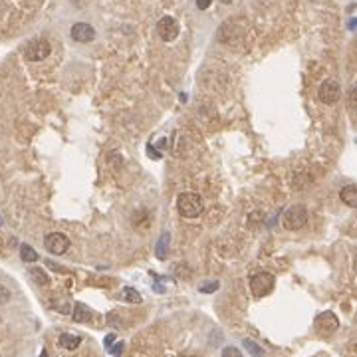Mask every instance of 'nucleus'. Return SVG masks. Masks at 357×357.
<instances>
[{
	"instance_id": "obj_1",
	"label": "nucleus",
	"mask_w": 357,
	"mask_h": 357,
	"mask_svg": "<svg viewBox=\"0 0 357 357\" xmlns=\"http://www.w3.org/2000/svg\"><path fill=\"white\" fill-rule=\"evenodd\" d=\"M177 210L185 218H197L204 210V203L197 193H181L177 197Z\"/></svg>"
},
{
	"instance_id": "obj_2",
	"label": "nucleus",
	"mask_w": 357,
	"mask_h": 357,
	"mask_svg": "<svg viewBox=\"0 0 357 357\" xmlns=\"http://www.w3.org/2000/svg\"><path fill=\"white\" fill-rule=\"evenodd\" d=\"M307 224V208L304 204H292L282 214V226L286 230H300Z\"/></svg>"
},
{
	"instance_id": "obj_3",
	"label": "nucleus",
	"mask_w": 357,
	"mask_h": 357,
	"mask_svg": "<svg viewBox=\"0 0 357 357\" xmlns=\"http://www.w3.org/2000/svg\"><path fill=\"white\" fill-rule=\"evenodd\" d=\"M274 284H276V278L270 272H256V274L250 276V290H252L254 298L268 296L274 290Z\"/></svg>"
},
{
	"instance_id": "obj_4",
	"label": "nucleus",
	"mask_w": 357,
	"mask_h": 357,
	"mask_svg": "<svg viewBox=\"0 0 357 357\" xmlns=\"http://www.w3.org/2000/svg\"><path fill=\"white\" fill-rule=\"evenodd\" d=\"M50 52H52L50 42L44 40V38H34V40H30L22 48V54H24V58L28 62H42V60H46L50 56Z\"/></svg>"
},
{
	"instance_id": "obj_5",
	"label": "nucleus",
	"mask_w": 357,
	"mask_h": 357,
	"mask_svg": "<svg viewBox=\"0 0 357 357\" xmlns=\"http://www.w3.org/2000/svg\"><path fill=\"white\" fill-rule=\"evenodd\" d=\"M44 248L54 256H62L70 250V238L62 232H50L44 236Z\"/></svg>"
},
{
	"instance_id": "obj_6",
	"label": "nucleus",
	"mask_w": 357,
	"mask_h": 357,
	"mask_svg": "<svg viewBox=\"0 0 357 357\" xmlns=\"http://www.w3.org/2000/svg\"><path fill=\"white\" fill-rule=\"evenodd\" d=\"M341 98V86L335 80H325L317 90V100L325 105H333Z\"/></svg>"
},
{
	"instance_id": "obj_7",
	"label": "nucleus",
	"mask_w": 357,
	"mask_h": 357,
	"mask_svg": "<svg viewBox=\"0 0 357 357\" xmlns=\"http://www.w3.org/2000/svg\"><path fill=\"white\" fill-rule=\"evenodd\" d=\"M181 28H179V22L173 18V16H163L159 22H157V34L161 36L163 42H173L177 40Z\"/></svg>"
},
{
	"instance_id": "obj_8",
	"label": "nucleus",
	"mask_w": 357,
	"mask_h": 357,
	"mask_svg": "<svg viewBox=\"0 0 357 357\" xmlns=\"http://www.w3.org/2000/svg\"><path fill=\"white\" fill-rule=\"evenodd\" d=\"M337 327H339V319L333 311H321L315 317V329L323 335H331L333 331H337Z\"/></svg>"
},
{
	"instance_id": "obj_9",
	"label": "nucleus",
	"mask_w": 357,
	"mask_h": 357,
	"mask_svg": "<svg viewBox=\"0 0 357 357\" xmlns=\"http://www.w3.org/2000/svg\"><path fill=\"white\" fill-rule=\"evenodd\" d=\"M70 36L74 42H80V44H88V42H94L96 40V30L92 24L88 22H76L70 30Z\"/></svg>"
},
{
	"instance_id": "obj_10",
	"label": "nucleus",
	"mask_w": 357,
	"mask_h": 357,
	"mask_svg": "<svg viewBox=\"0 0 357 357\" xmlns=\"http://www.w3.org/2000/svg\"><path fill=\"white\" fill-rule=\"evenodd\" d=\"M339 199H341V203L343 204L355 208L357 206V187L355 185H345V187L339 191Z\"/></svg>"
},
{
	"instance_id": "obj_11",
	"label": "nucleus",
	"mask_w": 357,
	"mask_h": 357,
	"mask_svg": "<svg viewBox=\"0 0 357 357\" xmlns=\"http://www.w3.org/2000/svg\"><path fill=\"white\" fill-rule=\"evenodd\" d=\"M80 343H82V337L76 335V333H68V331H66V333L60 335V345H62L64 349H68V351L80 347Z\"/></svg>"
},
{
	"instance_id": "obj_12",
	"label": "nucleus",
	"mask_w": 357,
	"mask_h": 357,
	"mask_svg": "<svg viewBox=\"0 0 357 357\" xmlns=\"http://www.w3.org/2000/svg\"><path fill=\"white\" fill-rule=\"evenodd\" d=\"M72 319L78 321V323H86V321L92 319V311L88 309V306H84V304H76V306H74V311H72Z\"/></svg>"
},
{
	"instance_id": "obj_13",
	"label": "nucleus",
	"mask_w": 357,
	"mask_h": 357,
	"mask_svg": "<svg viewBox=\"0 0 357 357\" xmlns=\"http://www.w3.org/2000/svg\"><path fill=\"white\" fill-rule=\"evenodd\" d=\"M30 276H32V280H34L38 286H48V284H50V278H48L46 270H44V268H40V266L30 268Z\"/></svg>"
},
{
	"instance_id": "obj_14",
	"label": "nucleus",
	"mask_w": 357,
	"mask_h": 357,
	"mask_svg": "<svg viewBox=\"0 0 357 357\" xmlns=\"http://www.w3.org/2000/svg\"><path fill=\"white\" fill-rule=\"evenodd\" d=\"M169 232H163L161 234V238H159V242H157V248H155V254L159 260H165L167 258V252H169Z\"/></svg>"
},
{
	"instance_id": "obj_15",
	"label": "nucleus",
	"mask_w": 357,
	"mask_h": 357,
	"mask_svg": "<svg viewBox=\"0 0 357 357\" xmlns=\"http://www.w3.org/2000/svg\"><path fill=\"white\" fill-rule=\"evenodd\" d=\"M121 300L129 302V304H141V302H143L141 294H139L137 290H133V288H123V290H121Z\"/></svg>"
},
{
	"instance_id": "obj_16",
	"label": "nucleus",
	"mask_w": 357,
	"mask_h": 357,
	"mask_svg": "<svg viewBox=\"0 0 357 357\" xmlns=\"http://www.w3.org/2000/svg\"><path fill=\"white\" fill-rule=\"evenodd\" d=\"M20 258H22L24 262H36V260H38V252H36L30 244H22V246H20Z\"/></svg>"
},
{
	"instance_id": "obj_17",
	"label": "nucleus",
	"mask_w": 357,
	"mask_h": 357,
	"mask_svg": "<svg viewBox=\"0 0 357 357\" xmlns=\"http://www.w3.org/2000/svg\"><path fill=\"white\" fill-rule=\"evenodd\" d=\"M242 345L246 347V351H248L250 355H254V357H262V355H264V349H262V347H260L256 341H252V339H244V341H242Z\"/></svg>"
},
{
	"instance_id": "obj_18",
	"label": "nucleus",
	"mask_w": 357,
	"mask_h": 357,
	"mask_svg": "<svg viewBox=\"0 0 357 357\" xmlns=\"http://www.w3.org/2000/svg\"><path fill=\"white\" fill-rule=\"evenodd\" d=\"M220 357H244V355L240 353V349H238V347H234V345H226V347L222 349Z\"/></svg>"
},
{
	"instance_id": "obj_19",
	"label": "nucleus",
	"mask_w": 357,
	"mask_h": 357,
	"mask_svg": "<svg viewBox=\"0 0 357 357\" xmlns=\"http://www.w3.org/2000/svg\"><path fill=\"white\" fill-rule=\"evenodd\" d=\"M220 288V284L218 282H206V284H203L199 290L203 292V294H212V292H216Z\"/></svg>"
},
{
	"instance_id": "obj_20",
	"label": "nucleus",
	"mask_w": 357,
	"mask_h": 357,
	"mask_svg": "<svg viewBox=\"0 0 357 357\" xmlns=\"http://www.w3.org/2000/svg\"><path fill=\"white\" fill-rule=\"evenodd\" d=\"M8 300H10V292H8V288L0 286V304H8Z\"/></svg>"
},
{
	"instance_id": "obj_21",
	"label": "nucleus",
	"mask_w": 357,
	"mask_h": 357,
	"mask_svg": "<svg viewBox=\"0 0 357 357\" xmlns=\"http://www.w3.org/2000/svg\"><path fill=\"white\" fill-rule=\"evenodd\" d=\"M349 111H355V88L349 90Z\"/></svg>"
},
{
	"instance_id": "obj_22",
	"label": "nucleus",
	"mask_w": 357,
	"mask_h": 357,
	"mask_svg": "<svg viewBox=\"0 0 357 357\" xmlns=\"http://www.w3.org/2000/svg\"><path fill=\"white\" fill-rule=\"evenodd\" d=\"M109 349H111V353H113V355L119 357L121 353H123V343L119 341V343H115V345H113V347H109Z\"/></svg>"
},
{
	"instance_id": "obj_23",
	"label": "nucleus",
	"mask_w": 357,
	"mask_h": 357,
	"mask_svg": "<svg viewBox=\"0 0 357 357\" xmlns=\"http://www.w3.org/2000/svg\"><path fill=\"white\" fill-rule=\"evenodd\" d=\"M195 4H197L199 10H206V8L212 4V0H195Z\"/></svg>"
},
{
	"instance_id": "obj_24",
	"label": "nucleus",
	"mask_w": 357,
	"mask_h": 357,
	"mask_svg": "<svg viewBox=\"0 0 357 357\" xmlns=\"http://www.w3.org/2000/svg\"><path fill=\"white\" fill-rule=\"evenodd\" d=\"M113 339H115V335H113V333H109V335L105 337V345H107V347H111V343H113Z\"/></svg>"
},
{
	"instance_id": "obj_25",
	"label": "nucleus",
	"mask_w": 357,
	"mask_h": 357,
	"mask_svg": "<svg viewBox=\"0 0 357 357\" xmlns=\"http://www.w3.org/2000/svg\"><path fill=\"white\" fill-rule=\"evenodd\" d=\"M147 153L151 155V157H155V159H161V153H157V151H155L153 147H151V145H149V149H147Z\"/></svg>"
},
{
	"instance_id": "obj_26",
	"label": "nucleus",
	"mask_w": 357,
	"mask_h": 357,
	"mask_svg": "<svg viewBox=\"0 0 357 357\" xmlns=\"http://www.w3.org/2000/svg\"><path fill=\"white\" fill-rule=\"evenodd\" d=\"M220 2H222V4H230L232 0H220Z\"/></svg>"
},
{
	"instance_id": "obj_27",
	"label": "nucleus",
	"mask_w": 357,
	"mask_h": 357,
	"mask_svg": "<svg viewBox=\"0 0 357 357\" xmlns=\"http://www.w3.org/2000/svg\"><path fill=\"white\" fill-rule=\"evenodd\" d=\"M42 357H48V353H46V351H42Z\"/></svg>"
}]
</instances>
